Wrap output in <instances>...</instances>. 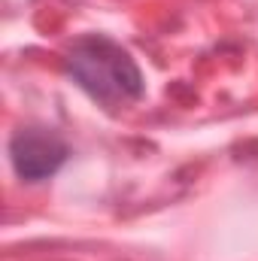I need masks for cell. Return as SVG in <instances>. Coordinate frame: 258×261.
I'll return each mask as SVG.
<instances>
[{
  "instance_id": "cell-1",
  "label": "cell",
  "mask_w": 258,
  "mask_h": 261,
  "mask_svg": "<svg viewBox=\"0 0 258 261\" xmlns=\"http://www.w3.org/2000/svg\"><path fill=\"white\" fill-rule=\"evenodd\" d=\"M70 79L100 103H125L143 94V73L128 52L110 37L91 34L70 46L67 52Z\"/></svg>"
},
{
  "instance_id": "cell-2",
  "label": "cell",
  "mask_w": 258,
  "mask_h": 261,
  "mask_svg": "<svg viewBox=\"0 0 258 261\" xmlns=\"http://www.w3.org/2000/svg\"><path fill=\"white\" fill-rule=\"evenodd\" d=\"M9 161L24 182H43L67 161V143L55 130L21 128L9 140Z\"/></svg>"
}]
</instances>
